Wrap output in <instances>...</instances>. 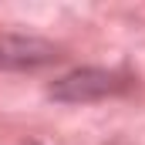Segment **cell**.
<instances>
[{
	"instance_id": "6da1fadb",
	"label": "cell",
	"mask_w": 145,
	"mask_h": 145,
	"mask_svg": "<svg viewBox=\"0 0 145 145\" xmlns=\"http://www.w3.org/2000/svg\"><path fill=\"white\" fill-rule=\"evenodd\" d=\"M132 81L118 71H105V68H74V71L61 74L47 95L54 101H64V105H84V101H101L111 95H121Z\"/></svg>"
},
{
	"instance_id": "7a4b0ae2",
	"label": "cell",
	"mask_w": 145,
	"mask_h": 145,
	"mask_svg": "<svg viewBox=\"0 0 145 145\" xmlns=\"http://www.w3.org/2000/svg\"><path fill=\"white\" fill-rule=\"evenodd\" d=\"M57 61V47L31 34H0V71H37Z\"/></svg>"
}]
</instances>
